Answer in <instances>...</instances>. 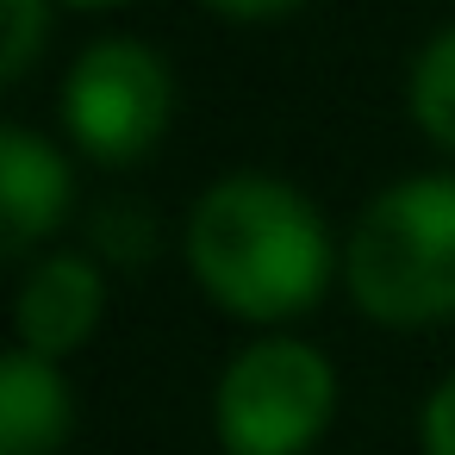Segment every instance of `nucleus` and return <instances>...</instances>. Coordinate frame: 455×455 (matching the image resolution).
<instances>
[{
	"label": "nucleus",
	"mask_w": 455,
	"mask_h": 455,
	"mask_svg": "<svg viewBox=\"0 0 455 455\" xmlns=\"http://www.w3.org/2000/svg\"><path fill=\"white\" fill-rule=\"evenodd\" d=\"M188 275L200 293L243 324H287L324 306L343 275V250L324 212L281 175H225L212 181L181 231Z\"/></svg>",
	"instance_id": "f257e3e1"
},
{
	"label": "nucleus",
	"mask_w": 455,
	"mask_h": 455,
	"mask_svg": "<svg viewBox=\"0 0 455 455\" xmlns=\"http://www.w3.org/2000/svg\"><path fill=\"white\" fill-rule=\"evenodd\" d=\"M343 287L387 331L455 324V175H405L380 188L343 243Z\"/></svg>",
	"instance_id": "f03ea898"
},
{
	"label": "nucleus",
	"mask_w": 455,
	"mask_h": 455,
	"mask_svg": "<svg viewBox=\"0 0 455 455\" xmlns=\"http://www.w3.org/2000/svg\"><path fill=\"white\" fill-rule=\"evenodd\" d=\"M337 418V368L306 337L243 343L212 387V436L225 455H306Z\"/></svg>",
	"instance_id": "7ed1b4c3"
},
{
	"label": "nucleus",
	"mask_w": 455,
	"mask_h": 455,
	"mask_svg": "<svg viewBox=\"0 0 455 455\" xmlns=\"http://www.w3.org/2000/svg\"><path fill=\"white\" fill-rule=\"evenodd\" d=\"M63 132L100 169L144 163L175 119V76L144 38H94L63 76Z\"/></svg>",
	"instance_id": "20e7f679"
},
{
	"label": "nucleus",
	"mask_w": 455,
	"mask_h": 455,
	"mask_svg": "<svg viewBox=\"0 0 455 455\" xmlns=\"http://www.w3.org/2000/svg\"><path fill=\"white\" fill-rule=\"evenodd\" d=\"M107 318V275L100 262H88L82 250H51L26 268L20 293H13V337L32 355H76L94 343Z\"/></svg>",
	"instance_id": "39448f33"
},
{
	"label": "nucleus",
	"mask_w": 455,
	"mask_h": 455,
	"mask_svg": "<svg viewBox=\"0 0 455 455\" xmlns=\"http://www.w3.org/2000/svg\"><path fill=\"white\" fill-rule=\"evenodd\" d=\"M76 206V175H69V156L26 132V125H7L0 132V250L7 256H26L38 237H51Z\"/></svg>",
	"instance_id": "423d86ee"
},
{
	"label": "nucleus",
	"mask_w": 455,
	"mask_h": 455,
	"mask_svg": "<svg viewBox=\"0 0 455 455\" xmlns=\"http://www.w3.org/2000/svg\"><path fill=\"white\" fill-rule=\"evenodd\" d=\"M76 430V393L51 355L13 343L0 355V455H57Z\"/></svg>",
	"instance_id": "0eeeda50"
},
{
	"label": "nucleus",
	"mask_w": 455,
	"mask_h": 455,
	"mask_svg": "<svg viewBox=\"0 0 455 455\" xmlns=\"http://www.w3.org/2000/svg\"><path fill=\"white\" fill-rule=\"evenodd\" d=\"M405 107H411V125L455 156V20L443 32L424 38V51L411 57V76H405Z\"/></svg>",
	"instance_id": "6e6552de"
},
{
	"label": "nucleus",
	"mask_w": 455,
	"mask_h": 455,
	"mask_svg": "<svg viewBox=\"0 0 455 455\" xmlns=\"http://www.w3.org/2000/svg\"><path fill=\"white\" fill-rule=\"evenodd\" d=\"M7 44H0V82H26L38 51L51 44V0H0Z\"/></svg>",
	"instance_id": "1a4fd4ad"
},
{
	"label": "nucleus",
	"mask_w": 455,
	"mask_h": 455,
	"mask_svg": "<svg viewBox=\"0 0 455 455\" xmlns=\"http://www.w3.org/2000/svg\"><path fill=\"white\" fill-rule=\"evenodd\" d=\"M418 449L424 455H455V374L430 387V399L418 411Z\"/></svg>",
	"instance_id": "9d476101"
},
{
	"label": "nucleus",
	"mask_w": 455,
	"mask_h": 455,
	"mask_svg": "<svg viewBox=\"0 0 455 455\" xmlns=\"http://www.w3.org/2000/svg\"><path fill=\"white\" fill-rule=\"evenodd\" d=\"M200 7H212L231 26H275V20H293L299 7H312V0H200Z\"/></svg>",
	"instance_id": "9b49d317"
},
{
	"label": "nucleus",
	"mask_w": 455,
	"mask_h": 455,
	"mask_svg": "<svg viewBox=\"0 0 455 455\" xmlns=\"http://www.w3.org/2000/svg\"><path fill=\"white\" fill-rule=\"evenodd\" d=\"M63 7H76V13H113V7H125V0H63Z\"/></svg>",
	"instance_id": "f8f14e48"
}]
</instances>
